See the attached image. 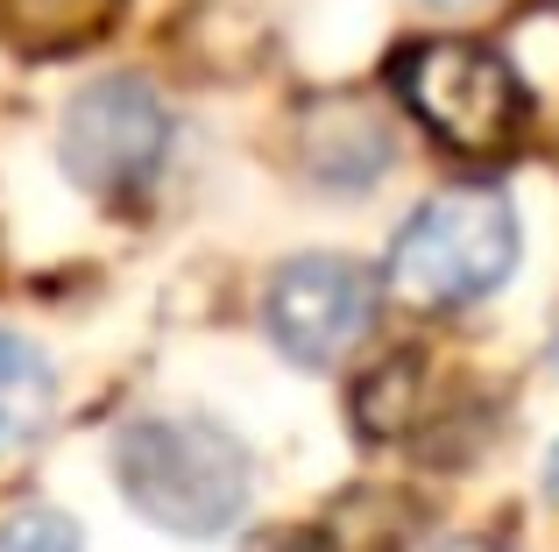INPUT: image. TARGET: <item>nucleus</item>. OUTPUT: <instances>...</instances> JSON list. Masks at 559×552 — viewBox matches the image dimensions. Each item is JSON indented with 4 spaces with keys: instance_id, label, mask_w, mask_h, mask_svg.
<instances>
[{
    "instance_id": "nucleus-1",
    "label": "nucleus",
    "mask_w": 559,
    "mask_h": 552,
    "mask_svg": "<svg viewBox=\"0 0 559 552\" xmlns=\"http://www.w3.org/2000/svg\"><path fill=\"white\" fill-rule=\"evenodd\" d=\"M114 482L150 525L178 539H219L241 525L255 468L213 418H135L114 440Z\"/></svg>"
},
{
    "instance_id": "nucleus-2",
    "label": "nucleus",
    "mask_w": 559,
    "mask_h": 552,
    "mask_svg": "<svg viewBox=\"0 0 559 552\" xmlns=\"http://www.w3.org/2000/svg\"><path fill=\"white\" fill-rule=\"evenodd\" d=\"M518 269V206L496 184H453L425 199L390 241V290L411 312H461Z\"/></svg>"
},
{
    "instance_id": "nucleus-3",
    "label": "nucleus",
    "mask_w": 559,
    "mask_h": 552,
    "mask_svg": "<svg viewBox=\"0 0 559 552\" xmlns=\"http://www.w3.org/2000/svg\"><path fill=\"white\" fill-rule=\"evenodd\" d=\"M390 93L411 107V121L432 142H447L453 156L481 164L503 156L524 128V85L489 43L467 36H432V43H404L390 64Z\"/></svg>"
},
{
    "instance_id": "nucleus-4",
    "label": "nucleus",
    "mask_w": 559,
    "mask_h": 552,
    "mask_svg": "<svg viewBox=\"0 0 559 552\" xmlns=\"http://www.w3.org/2000/svg\"><path fill=\"white\" fill-rule=\"evenodd\" d=\"M170 135H178V121H170L164 93H156L150 79H135V71H107V79H93L71 99L57 156H64V170L85 192L135 199L142 184L164 178Z\"/></svg>"
},
{
    "instance_id": "nucleus-5",
    "label": "nucleus",
    "mask_w": 559,
    "mask_h": 552,
    "mask_svg": "<svg viewBox=\"0 0 559 552\" xmlns=\"http://www.w3.org/2000/svg\"><path fill=\"white\" fill-rule=\"evenodd\" d=\"M262 326L305 369H333L376 326V276L347 255H298L262 290Z\"/></svg>"
},
{
    "instance_id": "nucleus-6",
    "label": "nucleus",
    "mask_w": 559,
    "mask_h": 552,
    "mask_svg": "<svg viewBox=\"0 0 559 552\" xmlns=\"http://www.w3.org/2000/svg\"><path fill=\"white\" fill-rule=\"evenodd\" d=\"M390 156H396L390 121H382L376 107H361V99H326V107L305 121V164H312V178L341 184V192L376 184L382 170H390Z\"/></svg>"
},
{
    "instance_id": "nucleus-7",
    "label": "nucleus",
    "mask_w": 559,
    "mask_h": 552,
    "mask_svg": "<svg viewBox=\"0 0 559 552\" xmlns=\"http://www.w3.org/2000/svg\"><path fill=\"white\" fill-rule=\"evenodd\" d=\"M128 0H0V43L14 57H79L121 22Z\"/></svg>"
},
{
    "instance_id": "nucleus-8",
    "label": "nucleus",
    "mask_w": 559,
    "mask_h": 552,
    "mask_svg": "<svg viewBox=\"0 0 559 552\" xmlns=\"http://www.w3.org/2000/svg\"><path fill=\"white\" fill-rule=\"evenodd\" d=\"M50 397H57V375L43 361V347L22 340V333H0V475L22 468L28 446L43 440Z\"/></svg>"
},
{
    "instance_id": "nucleus-9",
    "label": "nucleus",
    "mask_w": 559,
    "mask_h": 552,
    "mask_svg": "<svg viewBox=\"0 0 559 552\" xmlns=\"http://www.w3.org/2000/svg\"><path fill=\"white\" fill-rule=\"evenodd\" d=\"M425 361L418 355H396L382 361V369L361 375L355 389V425L369 432V440H411V432L425 425Z\"/></svg>"
},
{
    "instance_id": "nucleus-10",
    "label": "nucleus",
    "mask_w": 559,
    "mask_h": 552,
    "mask_svg": "<svg viewBox=\"0 0 559 552\" xmlns=\"http://www.w3.org/2000/svg\"><path fill=\"white\" fill-rule=\"evenodd\" d=\"M0 552H85V539L64 511H14L0 517Z\"/></svg>"
},
{
    "instance_id": "nucleus-11",
    "label": "nucleus",
    "mask_w": 559,
    "mask_h": 552,
    "mask_svg": "<svg viewBox=\"0 0 559 552\" xmlns=\"http://www.w3.org/2000/svg\"><path fill=\"white\" fill-rule=\"evenodd\" d=\"M425 552H503L496 539H481V531H447V539H432Z\"/></svg>"
},
{
    "instance_id": "nucleus-12",
    "label": "nucleus",
    "mask_w": 559,
    "mask_h": 552,
    "mask_svg": "<svg viewBox=\"0 0 559 552\" xmlns=\"http://www.w3.org/2000/svg\"><path fill=\"white\" fill-rule=\"evenodd\" d=\"M270 552H333L326 539H312V531H290V539H276Z\"/></svg>"
},
{
    "instance_id": "nucleus-13",
    "label": "nucleus",
    "mask_w": 559,
    "mask_h": 552,
    "mask_svg": "<svg viewBox=\"0 0 559 552\" xmlns=\"http://www.w3.org/2000/svg\"><path fill=\"white\" fill-rule=\"evenodd\" d=\"M432 8H447V14H467V8H481V0H432Z\"/></svg>"
},
{
    "instance_id": "nucleus-14",
    "label": "nucleus",
    "mask_w": 559,
    "mask_h": 552,
    "mask_svg": "<svg viewBox=\"0 0 559 552\" xmlns=\"http://www.w3.org/2000/svg\"><path fill=\"white\" fill-rule=\"evenodd\" d=\"M546 489H559V446H552V460H546Z\"/></svg>"
},
{
    "instance_id": "nucleus-15",
    "label": "nucleus",
    "mask_w": 559,
    "mask_h": 552,
    "mask_svg": "<svg viewBox=\"0 0 559 552\" xmlns=\"http://www.w3.org/2000/svg\"><path fill=\"white\" fill-rule=\"evenodd\" d=\"M552 361H559V333H552Z\"/></svg>"
}]
</instances>
